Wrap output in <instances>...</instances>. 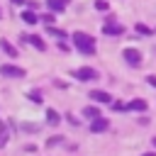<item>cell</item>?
I'll return each instance as SVG.
<instances>
[{
	"label": "cell",
	"mask_w": 156,
	"mask_h": 156,
	"mask_svg": "<svg viewBox=\"0 0 156 156\" xmlns=\"http://www.w3.org/2000/svg\"><path fill=\"white\" fill-rule=\"evenodd\" d=\"M41 22L44 24H54V15H41Z\"/></svg>",
	"instance_id": "obj_20"
},
{
	"label": "cell",
	"mask_w": 156,
	"mask_h": 156,
	"mask_svg": "<svg viewBox=\"0 0 156 156\" xmlns=\"http://www.w3.org/2000/svg\"><path fill=\"white\" fill-rule=\"evenodd\" d=\"M58 119H61V117H58L56 110H46V122H49V124H58Z\"/></svg>",
	"instance_id": "obj_13"
},
{
	"label": "cell",
	"mask_w": 156,
	"mask_h": 156,
	"mask_svg": "<svg viewBox=\"0 0 156 156\" xmlns=\"http://www.w3.org/2000/svg\"><path fill=\"white\" fill-rule=\"evenodd\" d=\"M73 76L78 78V80H98V71L95 68H90V66H83V68H76L73 71Z\"/></svg>",
	"instance_id": "obj_4"
},
{
	"label": "cell",
	"mask_w": 156,
	"mask_h": 156,
	"mask_svg": "<svg viewBox=\"0 0 156 156\" xmlns=\"http://www.w3.org/2000/svg\"><path fill=\"white\" fill-rule=\"evenodd\" d=\"M10 2H12V5H22L24 0H10Z\"/></svg>",
	"instance_id": "obj_25"
},
{
	"label": "cell",
	"mask_w": 156,
	"mask_h": 156,
	"mask_svg": "<svg viewBox=\"0 0 156 156\" xmlns=\"http://www.w3.org/2000/svg\"><path fill=\"white\" fill-rule=\"evenodd\" d=\"M20 129H27V132H34L37 127H34V124H20Z\"/></svg>",
	"instance_id": "obj_23"
},
{
	"label": "cell",
	"mask_w": 156,
	"mask_h": 156,
	"mask_svg": "<svg viewBox=\"0 0 156 156\" xmlns=\"http://www.w3.org/2000/svg\"><path fill=\"white\" fill-rule=\"evenodd\" d=\"M22 39H24V41H29L32 46H37L39 51H44V49H46V44H44V41L39 39V37H22Z\"/></svg>",
	"instance_id": "obj_10"
},
{
	"label": "cell",
	"mask_w": 156,
	"mask_h": 156,
	"mask_svg": "<svg viewBox=\"0 0 156 156\" xmlns=\"http://www.w3.org/2000/svg\"><path fill=\"white\" fill-rule=\"evenodd\" d=\"M144 156H156V154H144Z\"/></svg>",
	"instance_id": "obj_27"
},
{
	"label": "cell",
	"mask_w": 156,
	"mask_h": 156,
	"mask_svg": "<svg viewBox=\"0 0 156 156\" xmlns=\"http://www.w3.org/2000/svg\"><path fill=\"white\" fill-rule=\"evenodd\" d=\"M58 141H61V136H51V139H49V141H46V146H56V144H58Z\"/></svg>",
	"instance_id": "obj_22"
},
{
	"label": "cell",
	"mask_w": 156,
	"mask_h": 156,
	"mask_svg": "<svg viewBox=\"0 0 156 156\" xmlns=\"http://www.w3.org/2000/svg\"><path fill=\"white\" fill-rule=\"evenodd\" d=\"M127 110H136V112H144V110H146V102H144V100H132V102L127 105Z\"/></svg>",
	"instance_id": "obj_11"
},
{
	"label": "cell",
	"mask_w": 156,
	"mask_h": 156,
	"mask_svg": "<svg viewBox=\"0 0 156 156\" xmlns=\"http://www.w3.org/2000/svg\"><path fill=\"white\" fill-rule=\"evenodd\" d=\"M73 46L80 51V54H95V39L90 37V34H85V32H76L73 34Z\"/></svg>",
	"instance_id": "obj_1"
},
{
	"label": "cell",
	"mask_w": 156,
	"mask_h": 156,
	"mask_svg": "<svg viewBox=\"0 0 156 156\" xmlns=\"http://www.w3.org/2000/svg\"><path fill=\"white\" fill-rule=\"evenodd\" d=\"M102 34H107V37H122V34H124V27H122L117 20L110 17V20L105 22V27H102Z\"/></svg>",
	"instance_id": "obj_3"
},
{
	"label": "cell",
	"mask_w": 156,
	"mask_h": 156,
	"mask_svg": "<svg viewBox=\"0 0 156 156\" xmlns=\"http://www.w3.org/2000/svg\"><path fill=\"white\" fill-rule=\"evenodd\" d=\"M29 100H32V102H41L44 98H41V93H39V90H32V93H29Z\"/></svg>",
	"instance_id": "obj_16"
},
{
	"label": "cell",
	"mask_w": 156,
	"mask_h": 156,
	"mask_svg": "<svg viewBox=\"0 0 156 156\" xmlns=\"http://www.w3.org/2000/svg\"><path fill=\"white\" fill-rule=\"evenodd\" d=\"M149 85H154V88H156V76H149Z\"/></svg>",
	"instance_id": "obj_24"
},
{
	"label": "cell",
	"mask_w": 156,
	"mask_h": 156,
	"mask_svg": "<svg viewBox=\"0 0 156 156\" xmlns=\"http://www.w3.org/2000/svg\"><path fill=\"white\" fill-rule=\"evenodd\" d=\"M90 100H95V102H112V95L110 93H105V90H90V95H88Z\"/></svg>",
	"instance_id": "obj_7"
},
{
	"label": "cell",
	"mask_w": 156,
	"mask_h": 156,
	"mask_svg": "<svg viewBox=\"0 0 156 156\" xmlns=\"http://www.w3.org/2000/svg\"><path fill=\"white\" fill-rule=\"evenodd\" d=\"M49 34H54V37H58V39H66V32H63V29H56V27H51V24H49Z\"/></svg>",
	"instance_id": "obj_15"
},
{
	"label": "cell",
	"mask_w": 156,
	"mask_h": 156,
	"mask_svg": "<svg viewBox=\"0 0 156 156\" xmlns=\"http://www.w3.org/2000/svg\"><path fill=\"white\" fill-rule=\"evenodd\" d=\"M22 20H24L27 24H37V22H41V17H39V15H34V10H32V7L22 12Z\"/></svg>",
	"instance_id": "obj_8"
},
{
	"label": "cell",
	"mask_w": 156,
	"mask_h": 156,
	"mask_svg": "<svg viewBox=\"0 0 156 156\" xmlns=\"http://www.w3.org/2000/svg\"><path fill=\"white\" fill-rule=\"evenodd\" d=\"M0 49H2V51H5L10 58H15V56H17V49H15V46H12L7 39H0Z\"/></svg>",
	"instance_id": "obj_9"
},
{
	"label": "cell",
	"mask_w": 156,
	"mask_h": 156,
	"mask_svg": "<svg viewBox=\"0 0 156 156\" xmlns=\"http://www.w3.org/2000/svg\"><path fill=\"white\" fill-rule=\"evenodd\" d=\"M0 76H2V78H24V76H27V71H24V68H20V66L2 63V66H0Z\"/></svg>",
	"instance_id": "obj_2"
},
{
	"label": "cell",
	"mask_w": 156,
	"mask_h": 156,
	"mask_svg": "<svg viewBox=\"0 0 156 156\" xmlns=\"http://www.w3.org/2000/svg\"><path fill=\"white\" fill-rule=\"evenodd\" d=\"M151 144H154V146H156V136H154V141H151Z\"/></svg>",
	"instance_id": "obj_26"
},
{
	"label": "cell",
	"mask_w": 156,
	"mask_h": 156,
	"mask_svg": "<svg viewBox=\"0 0 156 156\" xmlns=\"http://www.w3.org/2000/svg\"><path fill=\"white\" fill-rule=\"evenodd\" d=\"M122 58H124L129 66H141V54H139L136 49H132V46H127V49L122 51Z\"/></svg>",
	"instance_id": "obj_5"
},
{
	"label": "cell",
	"mask_w": 156,
	"mask_h": 156,
	"mask_svg": "<svg viewBox=\"0 0 156 156\" xmlns=\"http://www.w3.org/2000/svg\"><path fill=\"white\" fill-rule=\"evenodd\" d=\"M7 144V132H5V127L0 124V146H5Z\"/></svg>",
	"instance_id": "obj_17"
},
{
	"label": "cell",
	"mask_w": 156,
	"mask_h": 156,
	"mask_svg": "<svg viewBox=\"0 0 156 156\" xmlns=\"http://www.w3.org/2000/svg\"><path fill=\"white\" fill-rule=\"evenodd\" d=\"M107 127H110V122H107L102 115H100V117H95V119L90 122V132H95V134H98V132H105Z\"/></svg>",
	"instance_id": "obj_6"
},
{
	"label": "cell",
	"mask_w": 156,
	"mask_h": 156,
	"mask_svg": "<svg viewBox=\"0 0 156 156\" xmlns=\"http://www.w3.org/2000/svg\"><path fill=\"white\" fill-rule=\"evenodd\" d=\"M83 115H85V117H90V119H95V117H100V110H98V107H85V110H83Z\"/></svg>",
	"instance_id": "obj_14"
},
{
	"label": "cell",
	"mask_w": 156,
	"mask_h": 156,
	"mask_svg": "<svg viewBox=\"0 0 156 156\" xmlns=\"http://www.w3.org/2000/svg\"><path fill=\"white\" fill-rule=\"evenodd\" d=\"M107 0H95V10H107Z\"/></svg>",
	"instance_id": "obj_18"
},
{
	"label": "cell",
	"mask_w": 156,
	"mask_h": 156,
	"mask_svg": "<svg viewBox=\"0 0 156 156\" xmlns=\"http://www.w3.org/2000/svg\"><path fill=\"white\" fill-rule=\"evenodd\" d=\"M136 32H139V34H151V29H149L146 24H136Z\"/></svg>",
	"instance_id": "obj_19"
},
{
	"label": "cell",
	"mask_w": 156,
	"mask_h": 156,
	"mask_svg": "<svg viewBox=\"0 0 156 156\" xmlns=\"http://www.w3.org/2000/svg\"><path fill=\"white\" fill-rule=\"evenodd\" d=\"M110 105H112V110H115V112H117V110H127V105H122L119 100H117V102H110Z\"/></svg>",
	"instance_id": "obj_21"
},
{
	"label": "cell",
	"mask_w": 156,
	"mask_h": 156,
	"mask_svg": "<svg viewBox=\"0 0 156 156\" xmlns=\"http://www.w3.org/2000/svg\"><path fill=\"white\" fill-rule=\"evenodd\" d=\"M66 2H68V0H49V7H51L54 12H61V10H66Z\"/></svg>",
	"instance_id": "obj_12"
}]
</instances>
